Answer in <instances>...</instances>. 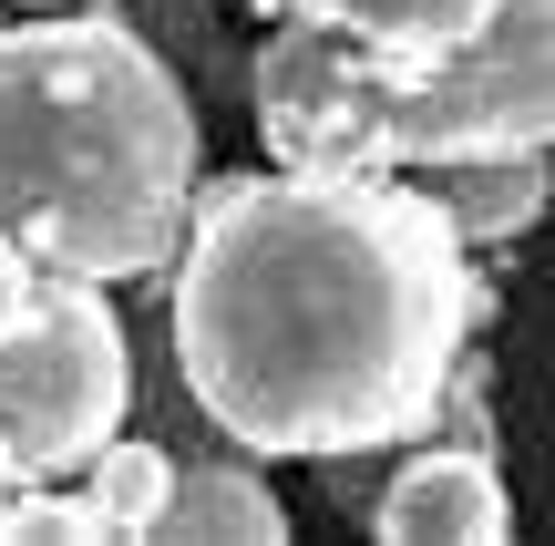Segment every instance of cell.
Instances as JSON below:
<instances>
[{
  "label": "cell",
  "instance_id": "8992f818",
  "mask_svg": "<svg viewBox=\"0 0 555 546\" xmlns=\"http://www.w3.org/2000/svg\"><path fill=\"white\" fill-rule=\"evenodd\" d=\"M309 21L350 31L360 52H391V62H422V52H453L494 21V0H298Z\"/></svg>",
  "mask_w": 555,
  "mask_h": 546
},
{
  "label": "cell",
  "instance_id": "8fae6325",
  "mask_svg": "<svg viewBox=\"0 0 555 546\" xmlns=\"http://www.w3.org/2000/svg\"><path fill=\"white\" fill-rule=\"evenodd\" d=\"M21 320H31V258H21V247L0 238V341H11Z\"/></svg>",
  "mask_w": 555,
  "mask_h": 546
},
{
  "label": "cell",
  "instance_id": "7a4b0ae2",
  "mask_svg": "<svg viewBox=\"0 0 555 546\" xmlns=\"http://www.w3.org/2000/svg\"><path fill=\"white\" fill-rule=\"evenodd\" d=\"M185 82L124 21L0 31V238L41 279H134L196 227Z\"/></svg>",
  "mask_w": 555,
  "mask_h": 546
},
{
  "label": "cell",
  "instance_id": "9c48e42d",
  "mask_svg": "<svg viewBox=\"0 0 555 546\" xmlns=\"http://www.w3.org/2000/svg\"><path fill=\"white\" fill-rule=\"evenodd\" d=\"M82 495H93L103 536H165L176 465H165V444H103L93 465H82Z\"/></svg>",
  "mask_w": 555,
  "mask_h": 546
},
{
  "label": "cell",
  "instance_id": "52a82bcc",
  "mask_svg": "<svg viewBox=\"0 0 555 546\" xmlns=\"http://www.w3.org/2000/svg\"><path fill=\"white\" fill-rule=\"evenodd\" d=\"M545 144H525V155H474V165H442L433 196L453 206L463 238H525V227L545 217Z\"/></svg>",
  "mask_w": 555,
  "mask_h": 546
},
{
  "label": "cell",
  "instance_id": "3957f363",
  "mask_svg": "<svg viewBox=\"0 0 555 546\" xmlns=\"http://www.w3.org/2000/svg\"><path fill=\"white\" fill-rule=\"evenodd\" d=\"M258 135L278 165L319 176H442L474 155L555 144V0H494L453 52H360L298 11L258 52Z\"/></svg>",
  "mask_w": 555,
  "mask_h": 546
},
{
  "label": "cell",
  "instance_id": "5b68a950",
  "mask_svg": "<svg viewBox=\"0 0 555 546\" xmlns=\"http://www.w3.org/2000/svg\"><path fill=\"white\" fill-rule=\"evenodd\" d=\"M371 526L391 546H494V536H515V495H504V474L474 444H442V454H412L391 474Z\"/></svg>",
  "mask_w": 555,
  "mask_h": 546
},
{
  "label": "cell",
  "instance_id": "7c38bea8",
  "mask_svg": "<svg viewBox=\"0 0 555 546\" xmlns=\"http://www.w3.org/2000/svg\"><path fill=\"white\" fill-rule=\"evenodd\" d=\"M21 485H31V474L11 465V444H0V536H11V506H21Z\"/></svg>",
  "mask_w": 555,
  "mask_h": 546
},
{
  "label": "cell",
  "instance_id": "277c9868",
  "mask_svg": "<svg viewBox=\"0 0 555 546\" xmlns=\"http://www.w3.org/2000/svg\"><path fill=\"white\" fill-rule=\"evenodd\" d=\"M114 423H124V330L93 300V279H62L0 341V444L31 485H52V474L93 465Z\"/></svg>",
  "mask_w": 555,
  "mask_h": 546
},
{
  "label": "cell",
  "instance_id": "ba28073f",
  "mask_svg": "<svg viewBox=\"0 0 555 546\" xmlns=\"http://www.w3.org/2000/svg\"><path fill=\"white\" fill-rule=\"evenodd\" d=\"M165 536H247V546H278V536H288V506H278L247 465H185L176 474V506H165Z\"/></svg>",
  "mask_w": 555,
  "mask_h": 546
},
{
  "label": "cell",
  "instance_id": "6da1fadb",
  "mask_svg": "<svg viewBox=\"0 0 555 546\" xmlns=\"http://www.w3.org/2000/svg\"><path fill=\"white\" fill-rule=\"evenodd\" d=\"M463 227L391 176H237L176 258V371L247 454H380L442 412L474 330Z\"/></svg>",
  "mask_w": 555,
  "mask_h": 546
},
{
  "label": "cell",
  "instance_id": "30bf717a",
  "mask_svg": "<svg viewBox=\"0 0 555 546\" xmlns=\"http://www.w3.org/2000/svg\"><path fill=\"white\" fill-rule=\"evenodd\" d=\"M11 536L21 546H62V536H103V516H93V495H21Z\"/></svg>",
  "mask_w": 555,
  "mask_h": 546
}]
</instances>
